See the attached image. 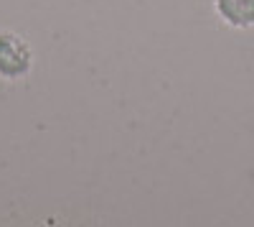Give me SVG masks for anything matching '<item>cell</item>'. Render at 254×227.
I'll use <instances>...</instances> for the list:
<instances>
[{
	"label": "cell",
	"mask_w": 254,
	"mask_h": 227,
	"mask_svg": "<svg viewBox=\"0 0 254 227\" xmlns=\"http://www.w3.org/2000/svg\"><path fill=\"white\" fill-rule=\"evenodd\" d=\"M214 10L221 23L234 31L254 28V0H214Z\"/></svg>",
	"instance_id": "2"
},
{
	"label": "cell",
	"mask_w": 254,
	"mask_h": 227,
	"mask_svg": "<svg viewBox=\"0 0 254 227\" xmlns=\"http://www.w3.org/2000/svg\"><path fill=\"white\" fill-rule=\"evenodd\" d=\"M36 54L31 44L15 31H0V79L23 82L31 77Z\"/></svg>",
	"instance_id": "1"
}]
</instances>
